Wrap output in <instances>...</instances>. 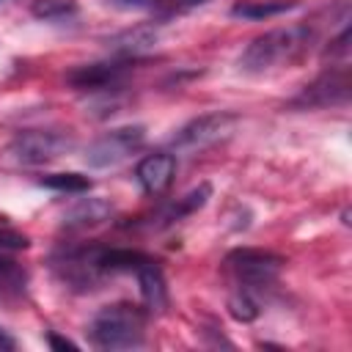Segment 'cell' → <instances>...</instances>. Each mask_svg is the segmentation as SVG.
Masks as SVG:
<instances>
[{
  "label": "cell",
  "instance_id": "cell-9",
  "mask_svg": "<svg viewBox=\"0 0 352 352\" xmlns=\"http://www.w3.org/2000/svg\"><path fill=\"white\" fill-rule=\"evenodd\" d=\"M346 96H349V77H346V66H341V69L324 72L311 85H305V91L292 104H297V107H327V104L346 102Z\"/></svg>",
  "mask_w": 352,
  "mask_h": 352
},
{
  "label": "cell",
  "instance_id": "cell-10",
  "mask_svg": "<svg viewBox=\"0 0 352 352\" xmlns=\"http://www.w3.org/2000/svg\"><path fill=\"white\" fill-rule=\"evenodd\" d=\"M173 176H176V157L170 151L146 154L135 168V179L146 195H162L173 184Z\"/></svg>",
  "mask_w": 352,
  "mask_h": 352
},
{
  "label": "cell",
  "instance_id": "cell-1",
  "mask_svg": "<svg viewBox=\"0 0 352 352\" xmlns=\"http://www.w3.org/2000/svg\"><path fill=\"white\" fill-rule=\"evenodd\" d=\"M314 33L308 25H286L256 36L239 55V69L248 74H267L294 63L311 44Z\"/></svg>",
  "mask_w": 352,
  "mask_h": 352
},
{
  "label": "cell",
  "instance_id": "cell-4",
  "mask_svg": "<svg viewBox=\"0 0 352 352\" xmlns=\"http://www.w3.org/2000/svg\"><path fill=\"white\" fill-rule=\"evenodd\" d=\"M72 148H74V138L63 129H25L8 143L6 154L14 165L33 168V165H47L69 154Z\"/></svg>",
  "mask_w": 352,
  "mask_h": 352
},
{
  "label": "cell",
  "instance_id": "cell-12",
  "mask_svg": "<svg viewBox=\"0 0 352 352\" xmlns=\"http://www.w3.org/2000/svg\"><path fill=\"white\" fill-rule=\"evenodd\" d=\"M138 286H140V297H143V308L148 314H162L168 308V286H165V275L157 258H148L146 264H140L135 270Z\"/></svg>",
  "mask_w": 352,
  "mask_h": 352
},
{
  "label": "cell",
  "instance_id": "cell-14",
  "mask_svg": "<svg viewBox=\"0 0 352 352\" xmlns=\"http://www.w3.org/2000/svg\"><path fill=\"white\" fill-rule=\"evenodd\" d=\"M300 0H242L231 8V16L239 19H267V16H278L286 14L292 8H297Z\"/></svg>",
  "mask_w": 352,
  "mask_h": 352
},
{
  "label": "cell",
  "instance_id": "cell-21",
  "mask_svg": "<svg viewBox=\"0 0 352 352\" xmlns=\"http://www.w3.org/2000/svg\"><path fill=\"white\" fill-rule=\"evenodd\" d=\"M30 245V239L25 236V234H19V231H14V228H0V250H6V253H19V250H25Z\"/></svg>",
  "mask_w": 352,
  "mask_h": 352
},
{
  "label": "cell",
  "instance_id": "cell-15",
  "mask_svg": "<svg viewBox=\"0 0 352 352\" xmlns=\"http://www.w3.org/2000/svg\"><path fill=\"white\" fill-rule=\"evenodd\" d=\"M209 195H212V184H198L195 190H190L187 195H182L168 212H165V223H176V220H182V217H187V214H192V212H198L206 201H209Z\"/></svg>",
  "mask_w": 352,
  "mask_h": 352
},
{
  "label": "cell",
  "instance_id": "cell-2",
  "mask_svg": "<svg viewBox=\"0 0 352 352\" xmlns=\"http://www.w3.org/2000/svg\"><path fill=\"white\" fill-rule=\"evenodd\" d=\"M146 319L148 311L138 302H110L99 308L88 322V341L96 349L113 352V349H135L146 338Z\"/></svg>",
  "mask_w": 352,
  "mask_h": 352
},
{
  "label": "cell",
  "instance_id": "cell-8",
  "mask_svg": "<svg viewBox=\"0 0 352 352\" xmlns=\"http://www.w3.org/2000/svg\"><path fill=\"white\" fill-rule=\"evenodd\" d=\"M129 74V58L102 60V63H82L66 72V82L77 91H118L124 77Z\"/></svg>",
  "mask_w": 352,
  "mask_h": 352
},
{
  "label": "cell",
  "instance_id": "cell-7",
  "mask_svg": "<svg viewBox=\"0 0 352 352\" xmlns=\"http://www.w3.org/2000/svg\"><path fill=\"white\" fill-rule=\"evenodd\" d=\"M143 143H146V129L140 124L116 126V129L99 135L85 148V162L91 168H113V165L124 162L129 154H135Z\"/></svg>",
  "mask_w": 352,
  "mask_h": 352
},
{
  "label": "cell",
  "instance_id": "cell-18",
  "mask_svg": "<svg viewBox=\"0 0 352 352\" xmlns=\"http://www.w3.org/2000/svg\"><path fill=\"white\" fill-rule=\"evenodd\" d=\"M228 314L236 319V322H253L258 314H261V300L248 294V292H239L234 289L228 294Z\"/></svg>",
  "mask_w": 352,
  "mask_h": 352
},
{
  "label": "cell",
  "instance_id": "cell-23",
  "mask_svg": "<svg viewBox=\"0 0 352 352\" xmlns=\"http://www.w3.org/2000/svg\"><path fill=\"white\" fill-rule=\"evenodd\" d=\"M11 349H16V341L14 336H8V330L0 327V352H11Z\"/></svg>",
  "mask_w": 352,
  "mask_h": 352
},
{
  "label": "cell",
  "instance_id": "cell-11",
  "mask_svg": "<svg viewBox=\"0 0 352 352\" xmlns=\"http://www.w3.org/2000/svg\"><path fill=\"white\" fill-rule=\"evenodd\" d=\"M160 41V30L154 25H135V28H126L116 36H110L104 44L113 55L118 58H140L146 52H151Z\"/></svg>",
  "mask_w": 352,
  "mask_h": 352
},
{
  "label": "cell",
  "instance_id": "cell-6",
  "mask_svg": "<svg viewBox=\"0 0 352 352\" xmlns=\"http://www.w3.org/2000/svg\"><path fill=\"white\" fill-rule=\"evenodd\" d=\"M52 270L55 275L77 289V292H88L96 289L107 275L99 267V245H85V248H63L52 256Z\"/></svg>",
  "mask_w": 352,
  "mask_h": 352
},
{
  "label": "cell",
  "instance_id": "cell-22",
  "mask_svg": "<svg viewBox=\"0 0 352 352\" xmlns=\"http://www.w3.org/2000/svg\"><path fill=\"white\" fill-rule=\"evenodd\" d=\"M47 344H50L52 349H69V352H77V344H74V341L60 338V336H55V333H47Z\"/></svg>",
  "mask_w": 352,
  "mask_h": 352
},
{
  "label": "cell",
  "instance_id": "cell-24",
  "mask_svg": "<svg viewBox=\"0 0 352 352\" xmlns=\"http://www.w3.org/2000/svg\"><path fill=\"white\" fill-rule=\"evenodd\" d=\"M206 3H212V0H176L179 8H198V6H206Z\"/></svg>",
  "mask_w": 352,
  "mask_h": 352
},
{
  "label": "cell",
  "instance_id": "cell-20",
  "mask_svg": "<svg viewBox=\"0 0 352 352\" xmlns=\"http://www.w3.org/2000/svg\"><path fill=\"white\" fill-rule=\"evenodd\" d=\"M104 3L116 11H146V14L162 11L168 6V0H104Z\"/></svg>",
  "mask_w": 352,
  "mask_h": 352
},
{
  "label": "cell",
  "instance_id": "cell-13",
  "mask_svg": "<svg viewBox=\"0 0 352 352\" xmlns=\"http://www.w3.org/2000/svg\"><path fill=\"white\" fill-rule=\"evenodd\" d=\"M113 214V206L102 198H82L77 201L66 214H63V226L66 228H91L104 223Z\"/></svg>",
  "mask_w": 352,
  "mask_h": 352
},
{
  "label": "cell",
  "instance_id": "cell-5",
  "mask_svg": "<svg viewBox=\"0 0 352 352\" xmlns=\"http://www.w3.org/2000/svg\"><path fill=\"white\" fill-rule=\"evenodd\" d=\"M236 116L228 113V110H220V113H206V116H198L192 118L190 124H184L176 135H173V151L179 154H198V151H206L212 146H217L220 140H226L234 126H236Z\"/></svg>",
  "mask_w": 352,
  "mask_h": 352
},
{
  "label": "cell",
  "instance_id": "cell-3",
  "mask_svg": "<svg viewBox=\"0 0 352 352\" xmlns=\"http://www.w3.org/2000/svg\"><path fill=\"white\" fill-rule=\"evenodd\" d=\"M283 264H286V258L278 253L258 250V248H236L226 256L223 270L231 278L234 289L248 292L261 300V294L278 283Z\"/></svg>",
  "mask_w": 352,
  "mask_h": 352
},
{
  "label": "cell",
  "instance_id": "cell-16",
  "mask_svg": "<svg viewBox=\"0 0 352 352\" xmlns=\"http://www.w3.org/2000/svg\"><path fill=\"white\" fill-rule=\"evenodd\" d=\"M41 187L47 190H55V192H88L91 190V179L82 176V173H74V170H66V173H50L44 179H38Z\"/></svg>",
  "mask_w": 352,
  "mask_h": 352
},
{
  "label": "cell",
  "instance_id": "cell-17",
  "mask_svg": "<svg viewBox=\"0 0 352 352\" xmlns=\"http://www.w3.org/2000/svg\"><path fill=\"white\" fill-rule=\"evenodd\" d=\"M30 14L44 22H60L77 14V3L74 0H33Z\"/></svg>",
  "mask_w": 352,
  "mask_h": 352
},
{
  "label": "cell",
  "instance_id": "cell-19",
  "mask_svg": "<svg viewBox=\"0 0 352 352\" xmlns=\"http://www.w3.org/2000/svg\"><path fill=\"white\" fill-rule=\"evenodd\" d=\"M14 256H16V253L0 250V283H3V286H16V289H22V286H25V272L19 270V264L14 261Z\"/></svg>",
  "mask_w": 352,
  "mask_h": 352
}]
</instances>
